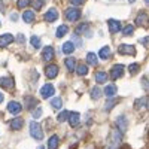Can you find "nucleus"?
Wrapping results in <instances>:
<instances>
[{"label": "nucleus", "mask_w": 149, "mask_h": 149, "mask_svg": "<svg viewBox=\"0 0 149 149\" xmlns=\"http://www.w3.org/2000/svg\"><path fill=\"white\" fill-rule=\"evenodd\" d=\"M30 134H31V137L36 139V140H42L43 139V130H42L39 122H36V121L30 122Z\"/></svg>", "instance_id": "obj_2"}, {"label": "nucleus", "mask_w": 149, "mask_h": 149, "mask_svg": "<svg viewBox=\"0 0 149 149\" xmlns=\"http://www.w3.org/2000/svg\"><path fill=\"white\" fill-rule=\"evenodd\" d=\"M74 51V43L73 42H66L63 45V52L64 54H72Z\"/></svg>", "instance_id": "obj_26"}, {"label": "nucleus", "mask_w": 149, "mask_h": 149, "mask_svg": "<svg viewBox=\"0 0 149 149\" xmlns=\"http://www.w3.org/2000/svg\"><path fill=\"white\" fill-rule=\"evenodd\" d=\"M12 42H14V36H12V34L6 33V34L0 36V48H5V46H8Z\"/></svg>", "instance_id": "obj_12"}, {"label": "nucleus", "mask_w": 149, "mask_h": 149, "mask_svg": "<svg viewBox=\"0 0 149 149\" xmlns=\"http://www.w3.org/2000/svg\"><path fill=\"white\" fill-rule=\"evenodd\" d=\"M51 104H52L54 109H61V106H63V100H61L60 97H55V98L51 100Z\"/></svg>", "instance_id": "obj_29"}, {"label": "nucleus", "mask_w": 149, "mask_h": 149, "mask_svg": "<svg viewBox=\"0 0 149 149\" xmlns=\"http://www.w3.org/2000/svg\"><path fill=\"white\" fill-rule=\"evenodd\" d=\"M128 2H130V3H134V2H136V0H128Z\"/></svg>", "instance_id": "obj_46"}, {"label": "nucleus", "mask_w": 149, "mask_h": 149, "mask_svg": "<svg viewBox=\"0 0 149 149\" xmlns=\"http://www.w3.org/2000/svg\"><path fill=\"white\" fill-rule=\"evenodd\" d=\"M72 5H82L84 3V0H70Z\"/></svg>", "instance_id": "obj_42"}, {"label": "nucleus", "mask_w": 149, "mask_h": 149, "mask_svg": "<svg viewBox=\"0 0 149 149\" xmlns=\"http://www.w3.org/2000/svg\"><path fill=\"white\" fill-rule=\"evenodd\" d=\"M67 31H69V27L63 24V26H60V27L57 29L55 36H57V37H63V36H66V34H67Z\"/></svg>", "instance_id": "obj_27"}, {"label": "nucleus", "mask_w": 149, "mask_h": 149, "mask_svg": "<svg viewBox=\"0 0 149 149\" xmlns=\"http://www.w3.org/2000/svg\"><path fill=\"white\" fill-rule=\"evenodd\" d=\"M22 125H24V119L22 118H14L10 121V128L12 130H21L22 128Z\"/></svg>", "instance_id": "obj_15"}, {"label": "nucleus", "mask_w": 149, "mask_h": 149, "mask_svg": "<svg viewBox=\"0 0 149 149\" xmlns=\"http://www.w3.org/2000/svg\"><path fill=\"white\" fill-rule=\"evenodd\" d=\"M107 26H109V31L110 33H118L121 30V22L116 21V19H109Z\"/></svg>", "instance_id": "obj_13"}, {"label": "nucleus", "mask_w": 149, "mask_h": 149, "mask_svg": "<svg viewBox=\"0 0 149 149\" xmlns=\"http://www.w3.org/2000/svg\"><path fill=\"white\" fill-rule=\"evenodd\" d=\"M58 143H60L58 136H51L49 140H48V149H57L58 148Z\"/></svg>", "instance_id": "obj_20"}, {"label": "nucleus", "mask_w": 149, "mask_h": 149, "mask_svg": "<svg viewBox=\"0 0 149 149\" xmlns=\"http://www.w3.org/2000/svg\"><path fill=\"white\" fill-rule=\"evenodd\" d=\"M95 81H97V84H104L107 81V73L106 72H97L95 73Z\"/></svg>", "instance_id": "obj_21"}, {"label": "nucleus", "mask_w": 149, "mask_h": 149, "mask_svg": "<svg viewBox=\"0 0 149 149\" xmlns=\"http://www.w3.org/2000/svg\"><path fill=\"white\" fill-rule=\"evenodd\" d=\"M31 3V0H18V8H21V9H24V8H27L29 5Z\"/></svg>", "instance_id": "obj_38"}, {"label": "nucleus", "mask_w": 149, "mask_h": 149, "mask_svg": "<svg viewBox=\"0 0 149 149\" xmlns=\"http://www.w3.org/2000/svg\"><path fill=\"white\" fill-rule=\"evenodd\" d=\"M116 91H118V88H116V85H113V84L106 85V88H104V94H106V97H113V95L116 94Z\"/></svg>", "instance_id": "obj_18"}, {"label": "nucleus", "mask_w": 149, "mask_h": 149, "mask_svg": "<svg viewBox=\"0 0 149 149\" xmlns=\"http://www.w3.org/2000/svg\"><path fill=\"white\" fill-rule=\"evenodd\" d=\"M133 31H134V26L128 24V26H125V27H124V30H122V34H124V36H130V34H133Z\"/></svg>", "instance_id": "obj_32"}, {"label": "nucleus", "mask_w": 149, "mask_h": 149, "mask_svg": "<svg viewBox=\"0 0 149 149\" xmlns=\"http://www.w3.org/2000/svg\"><path fill=\"white\" fill-rule=\"evenodd\" d=\"M79 119H81V115L78 113V112H69L67 121H69V124L72 127H78L79 125Z\"/></svg>", "instance_id": "obj_9"}, {"label": "nucleus", "mask_w": 149, "mask_h": 149, "mask_svg": "<svg viewBox=\"0 0 149 149\" xmlns=\"http://www.w3.org/2000/svg\"><path fill=\"white\" fill-rule=\"evenodd\" d=\"M76 73L79 74V76H85V74L88 73V67H86L85 64H79L76 67Z\"/></svg>", "instance_id": "obj_28"}, {"label": "nucleus", "mask_w": 149, "mask_h": 149, "mask_svg": "<svg viewBox=\"0 0 149 149\" xmlns=\"http://www.w3.org/2000/svg\"><path fill=\"white\" fill-rule=\"evenodd\" d=\"M121 139H122V131L118 128H113L109 133V137H107V143L104 149H118L121 145Z\"/></svg>", "instance_id": "obj_1"}, {"label": "nucleus", "mask_w": 149, "mask_h": 149, "mask_svg": "<svg viewBox=\"0 0 149 149\" xmlns=\"http://www.w3.org/2000/svg\"><path fill=\"white\" fill-rule=\"evenodd\" d=\"M119 103V98H113V97H109V100L106 102V104H104V109L106 110H110L112 107H113L115 104H118Z\"/></svg>", "instance_id": "obj_25"}, {"label": "nucleus", "mask_w": 149, "mask_h": 149, "mask_svg": "<svg viewBox=\"0 0 149 149\" xmlns=\"http://www.w3.org/2000/svg\"><path fill=\"white\" fill-rule=\"evenodd\" d=\"M139 70H140V66H139L137 63H134V64H130V66H128V72H130L131 74H137Z\"/></svg>", "instance_id": "obj_31"}, {"label": "nucleus", "mask_w": 149, "mask_h": 149, "mask_svg": "<svg viewBox=\"0 0 149 149\" xmlns=\"http://www.w3.org/2000/svg\"><path fill=\"white\" fill-rule=\"evenodd\" d=\"M3 98H5V95H3L2 93H0V103H2V102H3Z\"/></svg>", "instance_id": "obj_45"}, {"label": "nucleus", "mask_w": 149, "mask_h": 149, "mask_svg": "<svg viewBox=\"0 0 149 149\" xmlns=\"http://www.w3.org/2000/svg\"><path fill=\"white\" fill-rule=\"evenodd\" d=\"M67 118H69V112H67V110L60 112V115H58V121H60V122H64V121H67Z\"/></svg>", "instance_id": "obj_35"}, {"label": "nucleus", "mask_w": 149, "mask_h": 149, "mask_svg": "<svg viewBox=\"0 0 149 149\" xmlns=\"http://www.w3.org/2000/svg\"><path fill=\"white\" fill-rule=\"evenodd\" d=\"M22 19L24 21H26V22H33L34 21V12L33 10H26V12H24V14H22Z\"/></svg>", "instance_id": "obj_22"}, {"label": "nucleus", "mask_w": 149, "mask_h": 149, "mask_svg": "<svg viewBox=\"0 0 149 149\" xmlns=\"http://www.w3.org/2000/svg\"><path fill=\"white\" fill-rule=\"evenodd\" d=\"M86 63H88L90 66H95L98 61H97V55L94 52H88L86 54Z\"/></svg>", "instance_id": "obj_24"}, {"label": "nucleus", "mask_w": 149, "mask_h": 149, "mask_svg": "<svg viewBox=\"0 0 149 149\" xmlns=\"http://www.w3.org/2000/svg\"><path fill=\"white\" fill-rule=\"evenodd\" d=\"M86 30H88V26H86V24H79V26L76 27V34H82Z\"/></svg>", "instance_id": "obj_36"}, {"label": "nucleus", "mask_w": 149, "mask_h": 149, "mask_svg": "<svg viewBox=\"0 0 149 149\" xmlns=\"http://www.w3.org/2000/svg\"><path fill=\"white\" fill-rule=\"evenodd\" d=\"M45 74H46L49 79L57 78V74H58V66H55V64H49V66H46V69H45Z\"/></svg>", "instance_id": "obj_7"}, {"label": "nucleus", "mask_w": 149, "mask_h": 149, "mask_svg": "<svg viewBox=\"0 0 149 149\" xmlns=\"http://www.w3.org/2000/svg\"><path fill=\"white\" fill-rule=\"evenodd\" d=\"M142 84H143V88L149 91V79H142Z\"/></svg>", "instance_id": "obj_41"}, {"label": "nucleus", "mask_w": 149, "mask_h": 149, "mask_svg": "<svg viewBox=\"0 0 149 149\" xmlns=\"http://www.w3.org/2000/svg\"><path fill=\"white\" fill-rule=\"evenodd\" d=\"M145 3H146V5H149V0H145Z\"/></svg>", "instance_id": "obj_47"}, {"label": "nucleus", "mask_w": 149, "mask_h": 149, "mask_svg": "<svg viewBox=\"0 0 149 149\" xmlns=\"http://www.w3.org/2000/svg\"><path fill=\"white\" fill-rule=\"evenodd\" d=\"M124 74V66L122 64H115L110 69V78L112 79H119Z\"/></svg>", "instance_id": "obj_6"}, {"label": "nucleus", "mask_w": 149, "mask_h": 149, "mask_svg": "<svg viewBox=\"0 0 149 149\" xmlns=\"http://www.w3.org/2000/svg\"><path fill=\"white\" fill-rule=\"evenodd\" d=\"M136 24L140 27H149V18L148 15L145 14V12H140V14L137 15V18H136Z\"/></svg>", "instance_id": "obj_8"}, {"label": "nucleus", "mask_w": 149, "mask_h": 149, "mask_svg": "<svg viewBox=\"0 0 149 149\" xmlns=\"http://www.w3.org/2000/svg\"><path fill=\"white\" fill-rule=\"evenodd\" d=\"M45 21H48V22H52V21H55L57 18H58V12H57V9H49L46 14H45Z\"/></svg>", "instance_id": "obj_14"}, {"label": "nucleus", "mask_w": 149, "mask_h": 149, "mask_svg": "<svg viewBox=\"0 0 149 149\" xmlns=\"http://www.w3.org/2000/svg\"><path fill=\"white\" fill-rule=\"evenodd\" d=\"M118 52H119L121 55H134V54H136V48H134L133 45L122 43V45H119V48H118Z\"/></svg>", "instance_id": "obj_4"}, {"label": "nucleus", "mask_w": 149, "mask_h": 149, "mask_svg": "<svg viewBox=\"0 0 149 149\" xmlns=\"http://www.w3.org/2000/svg\"><path fill=\"white\" fill-rule=\"evenodd\" d=\"M33 6H34L36 10L42 9V6H43V0H34V2H33Z\"/></svg>", "instance_id": "obj_39"}, {"label": "nucleus", "mask_w": 149, "mask_h": 149, "mask_svg": "<svg viewBox=\"0 0 149 149\" xmlns=\"http://www.w3.org/2000/svg\"><path fill=\"white\" fill-rule=\"evenodd\" d=\"M64 64H66V67H67L69 72H73L74 69H76V60H74L73 57H69V58L64 60Z\"/></svg>", "instance_id": "obj_19"}, {"label": "nucleus", "mask_w": 149, "mask_h": 149, "mask_svg": "<svg viewBox=\"0 0 149 149\" xmlns=\"http://www.w3.org/2000/svg\"><path fill=\"white\" fill-rule=\"evenodd\" d=\"M54 48L52 46H46V48H43V51H42V58L45 60V61H52V58H54Z\"/></svg>", "instance_id": "obj_10"}, {"label": "nucleus", "mask_w": 149, "mask_h": 149, "mask_svg": "<svg viewBox=\"0 0 149 149\" xmlns=\"http://www.w3.org/2000/svg\"><path fill=\"white\" fill-rule=\"evenodd\" d=\"M81 18V10L78 8H69L66 10V19L67 21H78Z\"/></svg>", "instance_id": "obj_3"}, {"label": "nucleus", "mask_w": 149, "mask_h": 149, "mask_svg": "<svg viewBox=\"0 0 149 149\" xmlns=\"http://www.w3.org/2000/svg\"><path fill=\"white\" fill-rule=\"evenodd\" d=\"M40 115H42V109L36 107V110H33V118H39Z\"/></svg>", "instance_id": "obj_40"}, {"label": "nucleus", "mask_w": 149, "mask_h": 149, "mask_svg": "<svg viewBox=\"0 0 149 149\" xmlns=\"http://www.w3.org/2000/svg\"><path fill=\"white\" fill-rule=\"evenodd\" d=\"M116 125H118V130H121V131H125L127 130V118L124 116V115H121V116H118V119H116Z\"/></svg>", "instance_id": "obj_16"}, {"label": "nucleus", "mask_w": 149, "mask_h": 149, "mask_svg": "<svg viewBox=\"0 0 149 149\" xmlns=\"http://www.w3.org/2000/svg\"><path fill=\"white\" fill-rule=\"evenodd\" d=\"M54 93H55V88H54V85H51V84H46V85H43L42 88H40V95H42L43 98L52 97Z\"/></svg>", "instance_id": "obj_5"}, {"label": "nucleus", "mask_w": 149, "mask_h": 149, "mask_svg": "<svg viewBox=\"0 0 149 149\" xmlns=\"http://www.w3.org/2000/svg\"><path fill=\"white\" fill-rule=\"evenodd\" d=\"M146 104H148V98L146 97H142V98H139V100L134 102L136 109H140V106H146Z\"/></svg>", "instance_id": "obj_30"}, {"label": "nucleus", "mask_w": 149, "mask_h": 149, "mask_svg": "<svg viewBox=\"0 0 149 149\" xmlns=\"http://www.w3.org/2000/svg\"><path fill=\"white\" fill-rule=\"evenodd\" d=\"M30 42H31V45H33V48H40V39L37 36H31V39H30Z\"/></svg>", "instance_id": "obj_33"}, {"label": "nucleus", "mask_w": 149, "mask_h": 149, "mask_svg": "<svg viewBox=\"0 0 149 149\" xmlns=\"http://www.w3.org/2000/svg\"><path fill=\"white\" fill-rule=\"evenodd\" d=\"M8 110L10 112V113H14V115H18L19 112L22 110V106L18 102H9L8 103Z\"/></svg>", "instance_id": "obj_11"}, {"label": "nucleus", "mask_w": 149, "mask_h": 149, "mask_svg": "<svg viewBox=\"0 0 149 149\" xmlns=\"http://www.w3.org/2000/svg\"><path fill=\"white\" fill-rule=\"evenodd\" d=\"M149 42V37H143V39H140V43H143V45H146Z\"/></svg>", "instance_id": "obj_44"}, {"label": "nucleus", "mask_w": 149, "mask_h": 149, "mask_svg": "<svg viewBox=\"0 0 149 149\" xmlns=\"http://www.w3.org/2000/svg\"><path fill=\"white\" fill-rule=\"evenodd\" d=\"M98 57L103 58V60H107V58L110 57V48H109V46H103V48L100 49V52H98Z\"/></svg>", "instance_id": "obj_23"}, {"label": "nucleus", "mask_w": 149, "mask_h": 149, "mask_svg": "<svg viewBox=\"0 0 149 149\" xmlns=\"http://www.w3.org/2000/svg\"><path fill=\"white\" fill-rule=\"evenodd\" d=\"M26 100H27V109H33V106L37 104V102L34 100V98H31V97H26Z\"/></svg>", "instance_id": "obj_37"}, {"label": "nucleus", "mask_w": 149, "mask_h": 149, "mask_svg": "<svg viewBox=\"0 0 149 149\" xmlns=\"http://www.w3.org/2000/svg\"><path fill=\"white\" fill-rule=\"evenodd\" d=\"M100 95H102V91H100V88H98V86H94V88L91 90V97H93L94 100H95V98H98Z\"/></svg>", "instance_id": "obj_34"}, {"label": "nucleus", "mask_w": 149, "mask_h": 149, "mask_svg": "<svg viewBox=\"0 0 149 149\" xmlns=\"http://www.w3.org/2000/svg\"><path fill=\"white\" fill-rule=\"evenodd\" d=\"M17 40H18L19 43H22V42H24V36H22V34H18V37H17Z\"/></svg>", "instance_id": "obj_43"}, {"label": "nucleus", "mask_w": 149, "mask_h": 149, "mask_svg": "<svg viewBox=\"0 0 149 149\" xmlns=\"http://www.w3.org/2000/svg\"><path fill=\"white\" fill-rule=\"evenodd\" d=\"M0 85L3 86L6 90H12L14 88V79L12 78H2L0 79Z\"/></svg>", "instance_id": "obj_17"}]
</instances>
